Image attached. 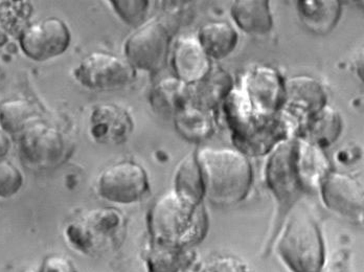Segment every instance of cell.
Returning a JSON list of instances; mask_svg holds the SVG:
<instances>
[{
    "instance_id": "ffe728a7",
    "label": "cell",
    "mask_w": 364,
    "mask_h": 272,
    "mask_svg": "<svg viewBox=\"0 0 364 272\" xmlns=\"http://www.w3.org/2000/svg\"><path fill=\"white\" fill-rule=\"evenodd\" d=\"M38 119L39 116L34 106L23 99L6 102L0 107V124L9 134H21Z\"/></svg>"
},
{
    "instance_id": "ba28073f",
    "label": "cell",
    "mask_w": 364,
    "mask_h": 272,
    "mask_svg": "<svg viewBox=\"0 0 364 272\" xmlns=\"http://www.w3.org/2000/svg\"><path fill=\"white\" fill-rule=\"evenodd\" d=\"M170 45L168 28L159 21L146 23L126 42V60L134 68L156 72L166 63Z\"/></svg>"
},
{
    "instance_id": "7402d4cb",
    "label": "cell",
    "mask_w": 364,
    "mask_h": 272,
    "mask_svg": "<svg viewBox=\"0 0 364 272\" xmlns=\"http://www.w3.org/2000/svg\"><path fill=\"white\" fill-rule=\"evenodd\" d=\"M341 117L332 108L323 107L308 121L307 131L319 145H328L341 132Z\"/></svg>"
},
{
    "instance_id": "3957f363",
    "label": "cell",
    "mask_w": 364,
    "mask_h": 272,
    "mask_svg": "<svg viewBox=\"0 0 364 272\" xmlns=\"http://www.w3.org/2000/svg\"><path fill=\"white\" fill-rule=\"evenodd\" d=\"M152 243L191 249L202 240L208 218L201 203L193 202L176 192L164 195L155 202L149 219Z\"/></svg>"
},
{
    "instance_id": "44dd1931",
    "label": "cell",
    "mask_w": 364,
    "mask_h": 272,
    "mask_svg": "<svg viewBox=\"0 0 364 272\" xmlns=\"http://www.w3.org/2000/svg\"><path fill=\"white\" fill-rule=\"evenodd\" d=\"M175 192L193 202L201 203L204 189L196 157H186L179 165L175 178Z\"/></svg>"
},
{
    "instance_id": "603a6c76",
    "label": "cell",
    "mask_w": 364,
    "mask_h": 272,
    "mask_svg": "<svg viewBox=\"0 0 364 272\" xmlns=\"http://www.w3.org/2000/svg\"><path fill=\"white\" fill-rule=\"evenodd\" d=\"M176 123L179 131L188 139H202L210 130L208 116L195 108H184L177 114Z\"/></svg>"
},
{
    "instance_id": "7c38bea8",
    "label": "cell",
    "mask_w": 364,
    "mask_h": 272,
    "mask_svg": "<svg viewBox=\"0 0 364 272\" xmlns=\"http://www.w3.org/2000/svg\"><path fill=\"white\" fill-rule=\"evenodd\" d=\"M173 66L179 80L193 83L205 78L210 72V58L198 39L183 36L175 43Z\"/></svg>"
},
{
    "instance_id": "9a60e30c",
    "label": "cell",
    "mask_w": 364,
    "mask_h": 272,
    "mask_svg": "<svg viewBox=\"0 0 364 272\" xmlns=\"http://www.w3.org/2000/svg\"><path fill=\"white\" fill-rule=\"evenodd\" d=\"M232 13L237 26L250 34L263 35L272 30V17L268 1L240 0L235 2Z\"/></svg>"
},
{
    "instance_id": "4316f807",
    "label": "cell",
    "mask_w": 364,
    "mask_h": 272,
    "mask_svg": "<svg viewBox=\"0 0 364 272\" xmlns=\"http://www.w3.org/2000/svg\"><path fill=\"white\" fill-rule=\"evenodd\" d=\"M39 272H77L68 258L62 256H50L44 259Z\"/></svg>"
},
{
    "instance_id": "52a82bcc",
    "label": "cell",
    "mask_w": 364,
    "mask_h": 272,
    "mask_svg": "<svg viewBox=\"0 0 364 272\" xmlns=\"http://www.w3.org/2000/svg\"><path fill=\"white\" fill-rule=\"evenodd\" d=\"M148 190L145 170L132 161L111 165L97 178V192L110 202L122 205L136 202L145 196Z\"/></svg>"
},
{
    "instance_id": "9c48e42d",
    "label": "cell",
    "mask_w": 364,
    "mask_h": 272,
    "mask_svg": "<svg viewBox=\"0 0 364 272\" xmlns=\"http://www.w3.org/2000/svg\"><path fill=\"white\" fill-rule=\"evenodd\" d=\"M72 35L65 22L50 17L26 28L20 39L26 56L46 61L63 54L70 46Z\"/></svg>"
},
{
    "instance_id": "83f0119b",
    "label": "cell",
    "mask_w": 364,
    "mask_h": 272,
    "mask_svg": "<svg viewBox=\"0 0 364 272\" xmlns=\"http://www.w3.org/2000/svg\"><path fill=\"white\" fill-rule=\"evenodd\" d=\"M9 149H10V141L8 137L0 131V161H2L4 156L8 153Z\"/></svg>"
},
{
    "instance_id": "ac0fdd59",
    "label": "cell",
    "mask_w": 364,
    "mask_h": 272,
    "mask_svg": "<svg viewBox=\"0 0 364 272\" xmlns=\"http://www.w3.org/2000/svg\"><path fill=\"white\" fill-rule=\"evenodd\" d=\"M190 97L186 83L179 79H164L159 82L152 94L151 103L159 114H179L186 108Z\"/></svg>"
},
{
    "instance_id": "8fae6325",
    "label": "cell",
    "mask_w": 364,
    "mask_h": 272,
    "mask_svg": "<svg viewBox=\"0 0 364 272\" xmlns=\"http://www.w3.org/2000/svg\"><path fill=\"white\" fill-rule=\"evenodd\" d=\"M243 104L250 105L257 116H272L279 107L284 90L279 75L270 68H257L245 80Z\"/></svg>"
},
{
    "instance_id": "d4e9b609",
    "label": "cell",
    "mask_w": 364,
    "mask_h": 272,
    "mask_svg": "<svg viewBox=\"0 0 364 272\" xmlns=\"http://www.w3.org/2000/svg\"><path fill=\"white\" fill-rule=\"evenodd\" d=\"M199 272H250L247 265L230 254L213 256L202 264Z\"/></svg>"
},
{
    "instance_id": "e0dca14e",
    "label": "cell",
    "mask_w": 364,
    "mask_h": 272,
    "mask_svg": "<svg viewBox=\"0 0 364 272\" xmlns=\"http://www.w3.org/2000/svg\"><path fill=\"white\" fill-rule=\"evenodd\" d=\"M198 40L208 56L222 59L236 48L237 34L228 22H208L202 26Z\"/></svg>"
},
{
    "instance_id": "7a4b0ae2",
    "label": "cell",
    "mask_w": 364,
    "mask_h": 272,
    "mask_svg": "<svg viewBox=\"0 0 364 272\" xmlns=\"http://www.w3.org/2000/svg\"><path fill=\"white\" fill-rule=\"evenodd\" d=\"M204 195L210 202L230 207L241 202L252 183V168L247 157L235 149L204 148L196 156Z\"/></svg>"
},
{
    "instance_id": "cb8c5ba5",
    "label": "cell",
    "mask_w": 364,
    "mask_h": 272,
    "mask_svg": "<svg viewBox=\"0 0 364 272\" xmlns=\"http://www.w3.org/2000/svg\"><path fill=\"white\" fill-rule=\"evenodd\" d=\"M23 177L17 167L6 159L0 161V197L13 196L21 189Z\"/></svg>"
},
{
    "instance_id": "2e32d148",
    "label": "cell",
    "mask_w": 364,
    "mask_h": 272,
    "mask_svg": "<svg viewBox=\"0 0 364 272\" xmlns=\"http://www.w3.org/2000/svg\"><path fill=\"white\" fill-rule=\"evenodd\" d=\"M195 254L191 249L166 246L152 243L145 256L148 272H181L193 262Z\"/></svg>"
},
{
    "instance_id": "6da1fadb",
    "label": "cell",
    "mask_w": 364,
    "mask_h": 272,
    "mask_svg": "<svg viewBox=\"0 0 364 272\" xmlns=\"http://www.w3.org/2000/svg\"><path fill=\"white\" fill-rule=\"evenodd\" d=\"M328 172V161L318 149L294 141L275 150L267 163L266 180L279 202L287 205L304 192L319 187Z\"/></svg>"
},
{
    "instance_id": "277c9868",
    "label": "cell",
    "mask_w": 364,
    "mask_h": 272,
    "mask_svg": "<svg viewBox=\"0 0 364 272\" xmlns=\"http://www.w3.org/2000/svg\"><path fill=\"white\" fill-rule=\"evenodd\" d=\"M277 251L293 272H319L325 264L323 238L306 214L290 217L277 241Z\"/></svg>"
},
{
    "instance_id": "d6986e66",
    "label": "cell",
    "mask_w": 364,
    "mask_h": 272,
    "mask_svg": "<svg viewBox=\"0 0 364 272\" xmlns=\"http://www.w3.org/2000/svg\"><path fill=\"white\" fill-rule=\"evenodd\" d=\"M299 13L306 26L313 32L325 34L332 30L341 16L338 1H301Z\"/></svg>"
},
{
    "instance_id": "5b68a950",
    "label": "cell",
    "mask_w": 364,
    "mask_h": 272,
    "mask_svg": "<svg viewBox=\"0 0 364 272\" xmlns=\"http://www.w3.org/2000/svg\"><path fill=\"white\" fill-rule=\"evenodd\" d=\"M73 75L90 89L114 90L125 87L134 80L135 68L121 57L95 52L80 62Z\"/></svg>"
},
{
    "instance_id": "30bf717a",
    "label": "cell",
    "mask_w": 364,
    "mask_h": 272,
    "mask_svg": "<svg viewBox=\"0 0 364 272\" xmlns=\"http://www.w3.org/2000/svg\"><path fill=\"white\" fill-rule=\"evenodd\" d=\"M321 196L326 207L350 219L363 214V190L360 183L348 174L328 172L321 181Z\"/></svg>"
},
{
    "instance_id": "484cf974",
    "label": "cell",
    "mask_w": 364,
    "mask_h": 272,
    "mask_svg": "<svg viewBox=\"0 0 364 272\" xmlns=\"http://www.w3.org/2000/svg\"><path fill=\"white\" fill-rule=\"evenodd\" d=\"M113 4L122 18L131 24L139 23L145 17L148 8L146 1H114Z\"/></svg>"
},
{
    "instance_id": "5bb4252c",
    "label": "cell",
    "mask_w": 364,
    "mask_h": 272,
    "mask_svg": "<svg viewBox=\"0 0 364 272\" xmlns=\"http://www.w3.org/2000/svg\"><path fill=\"white\" fill-rule=\"evenodd\" d=\"M284 97L288 105L311 114L321 110L326 103V94L321 84L309 77L290 79L286 83Z\"/></svg>"
},
{
    "instance_id": "8992f818",
    "label": "cell",
    "mask_w": 364,
    "mask_h": 272,
    "mask_svg": "<svg viewBox=\"0 0 364 272\" xmlns=\"http://www.w3.org/2000/svg\"><path fill=\"white\" fill-rule=\"evenodd\" d=\"M20 154L26 165L50 169L60 165L66 156V143L59 130L35 121L20 134Z\"/></svg>"
},
{
    "instance_id": "4fadbf2b",
    "label": "cell",
    "mask_w": 364,
    "mask_h": 272,
    "mask_svg": "<svg viewBox=\"0 0 364 272\" xmlns=\"http://www.w3.org/2000/svg\"><path fill=\"white\" fill-rule=\"evenodd\" d=\"M90 121L91 134L99 143H122L132 132V119L117 106H99L93 110Z\"/></svg>"
}]
</instances>
